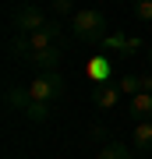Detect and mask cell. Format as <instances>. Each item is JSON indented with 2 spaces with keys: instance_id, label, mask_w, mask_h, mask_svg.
Wrapping results in <instances>:
<instances>
[{
  "instance_id": "cell-1",
  "label": "cell",
  "mask_w": 152,
  "mask_h": 159,
  "mask_svg": "<svg viewBox=\"0 0 152 159\" xmlns=\"http://www.w3.org/2000/svg\"><path fill=\"white\" fill-rule=\"evenodd\" d=\"M71 29L81 43H103L106 39V14L96 11V7H85V11H74Z\"/></svg>"
},
{
  "instance_id": "cell-2",
  "label": "cell",
  "mask_w": 152,
  "mask_h": 159,
  "mask_svg": "<svg viewBox=\"0 0 152 159\" xmlns=\"http://www.w3.org/2000/svg\"><path fill=\"white\" fill-rule=\"evenodd\" d=\"M28 92H32V99H39V102L60 99V96H64V78H60V71H39L32 81H28Z\"/></svg>"
},
{
  "instance_id": "cell-3",
  "label": "cell",
  "mask_w": 152,
  "mask_h": 159,
  "mask_svg": "<svg viewBox=\"0 0 152 159\" xmlns=\"http://www.w3.org/2000/svg\"><path fill=\"white\" fill-rule=\"evenodd\" d=\"M46 25H50V21H46V14H43L39 4H21L14 11V29L18 32H28V35H32V32L46 29Z\"/></svg>"
},
{
  "instance_id": "cell-4",
  "label": "cell",
  "mask_w": 152,
  "mask_h": 159,
  "mask_svg": "<svg viewBox=\"0 0 152 159\" xmlns=\"http://www.w3.org/2000/svg\"><path fill=\"white\" fill-rule=\"evenodd\" d=\"M120 99V85L117 81H96L92 85V102H96V110H113Z\"/></svg>"
},
{
  "instance_id": "cell-5",
  "label": "cell",
  "mask_w": 152,
  "mask_h": 159,
  "mask_svg": "<svg viewBox=\"0 0 152 159\" xmlns=\"http://www.w3.org/2000/svg\"><path fill=\"white\" fill-rule=\"evenodd\" d=\"M131 120L141 124V120H152V92H138V96H131Z\"/></svg>"
},
{
  "instance_id": "cell-6",
  "label": "cell",
  "mask_w": 152,
  "mask_h": 159,
  "mask_svg": "<svg viewBox=\"0 0 152 159\" xmlns=\"http://www.w3.org/2000/svg\"><path fill=\"white\" fill-rule=\"evenodd\" d=\"M4 99H7V106H11V110H18V113H25V110L35 102V99H32V92H28V85H25V89L11 85V89L4 92Z\"/></svg>"
},
{
  "instance_id": "cell-7",
  "label": "cell",
  "mask_w": 152,
  "mask_h": 159,
  "mask_svg": "<svg viewBox=\"0 0 152 159\" xmlns=\"http://www.w3.org/2000/svg\"><path fill=\"white\" fill-rule=\"evenodd\" d=\"M60 46H50V50H39V53H32V64L39 71H57V64H60Z\"/></svg>"
},
{
  "instance_id": "cell-8",
  "label": "cell",
  "mask_w": 152,
  "mask_h": 159,
  "mask_svg": "<svg viewBox=\"0 0 152 159\" xmlns=\"http://www.w3.org/2000/svg\"><path fill=\"white\" fill-rule=\"evenodd\" d=\"M57 25H46V29H39V32H32L28 39H32V53H39V50H50V46H57Z\"/></svg>"
},
{
  "instance_id": "cell-9",
  "label": "cell",
  "mask_w": 152,
  "mask_h": 159,
  "mask_svg": "<svg viewBox=\"0 0 152 159\" xmlns=\"http://www.w3.org/2000/svg\"><path fill=\"white\" fill-rule=\"evenodd\" d=\"M135 148L138 152H152V120L135 124Z\"/></svg>"
},
{
  "instance_id": "cell-10",
  "label": "cell",
  "mask_w": 152,
  "mask_h": 159,
  "mask_svg": "<svg viewBox=\"0 0 152 159\" xmlns=\"http://www.w3.org/2000/svg\"><path fill=\"white\" fill-rule=\"evenodd\" d=\"M11 53L21 57V60H32V39H28V32H18L11 39Z\"/></svg>"
},
{
  "instance_id": "cell-11",
  "label": "cell",
  "mask_w": 152,
  "mask_h": 159,
  "mask_svg": "<svg viewBox=\"0 0 152 159\" xmlns=\"http://www.w3.org/2000/svg\"><path fill=\"white\" fill-rule=\"evenodd\" d=\"M99 159H131V148L124 142H106V148L99 152Z\"/></svg>"
},
{
  "instance_id": "cell-12",
  "label": "cell",
  "mask_w": 152,
  "mask_h": 159,
  "mask_svg": "<svg viewBox=\"0 0 152 159\" xmlns=\"http://www.w3.org/2000/svg\"><path fill=\"white\" fill-rule=\"evenodd\" d=\"M103 43H106L110 46V50H124V53H135L138 50V39H127V35H110V39H103Z\"/></svg>"
},
{
  "instance_id": "cell-13",
  "label": "cell",
  "mask_w": 152,
  "mask_h": 159,
  "mask_svg": "<svg viewBox=\"0 0 152 159\" xmlns=\"http://www.w3.org/2000/svg\"><path fill=\"white\" fill-rule=\"evenodd\" d=\"M25 117H28V120H32V124H43V120H46V117H50V102H39V99H35V102H32V106H28V110H25Z\"/></svg>"
},
{
  "instance_id": "cell-14",
  "label": "cell",
  "mask_w": 152,
  "mask_h": 159,
  "mask_svg": "<svg viewBox=\"0 0 152 159\" xmlns=\"http://www.w3.org/2000/svg\"><path fill=\"white\" fill-rule=\"evenodd\" d=\"M117 85H120V92H127V96H138V92L145 89V85H141V78H135V74H124Z\"/></svg>"
},
{
  "instance_id": "cell-15",
  "label": "cell",
  "mask_w": 152,
  "mask_h": 159,
  "mask_svg": "<svg viewBox=\"0 0 152 159\" xmlns=\"http://www.w3.org/2000/svg\"><path fill=\"white\" fill-rule=\"evenodd\" d=\"M135 18L152 25V0H138V4H135Z\"/></svg>"
},
{
  "instance_id": "cell-16",
  "label": "cell",
  "mask_w": 152,
  "mask_h": 159,
  "mask_svg": "<svg viewBox=\"0 0 152 159\" xmlns=\"http://www.w3.org/2000/svg\"><path fill=\"white\" fill-rule=\"evenodd\" d=\"M145 57H149V64H152V46H149V53H145Z\"/></svg>"
}]
</instances>
